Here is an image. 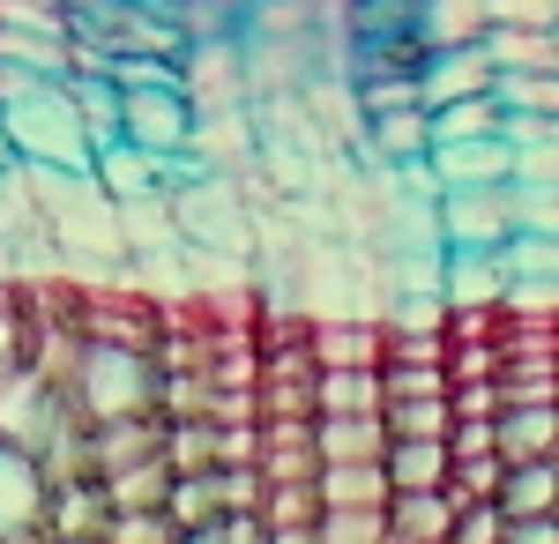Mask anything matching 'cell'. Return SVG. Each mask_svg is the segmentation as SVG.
Instances as JSON below:
<instances>
[{
	"mask_svg": "<svg viewBox=\"0 0 559 544\" xmlns=\"http://www.w3.org/2000/svg\"><path fill=\"white\" fill-rule=\"evenodd\" d=\"M492 448H500V462L559 456V403H508L492 425Z\"/></svg>",
	"mask_w": 559,
	"mask_h": 544,
	"instance_id": "obj_10",
	"label": "cell"
},
{
	"mask_svg": "<svg viewBox=\"0 0 559 544\" xmlns=\"http://www.w3.org/2000/svg\"><path fill=\"white\" fill-rule=\"evenodd\" d=\"M45 507H52V477H45L38 448L0 440V537H31V530H45Z\"/></svg>",
	"mask_w": 559,
	"mask_h": 544,
	"instance_id": "obj_6",
	"label": "cell"
},
{
	"mask_svg": "<svg viewBox=\"0 0 559 544\" xmlns=\"http://www.w3.org/2000/svg\"><path fill=\"white\" fill-rule=\"evenodd\" d=\"M0 165H15V142H8V127H0Z\"/></svg>",
	"mask_w": 559,
	"mask_h": 544,
	"instance_id": "obj_36",
	"label": "cell"
},
{
	"mask_svg": "<svg viewBox=\"0 0 559 544\" xmlns=\"http://www.w3.org/2000/svg\"><path fill=\"white\" fill-rule=\"evenodd\" d=\"M313 537L321 544H388V507H321Z\"/></svg>",
	"mask_w": 559,
	"mask_h": 544,
	"instance_id": "obj_29",
	"label": "cell"
},
{
	"mask_svg": "<svg viewBox=\"0 0 559 544\" xmlns=\"http://www.w3.org/2000/svg\"><path fill=\"white\" fill-rule=\"evenodd\" d=\"M440 292H448V306H485V298H508V261H500V247L440 253Z\"/></svg>",
	"mask_w": 559,
	"mask_h": 544,
	"instance_id": "obj_11",
	"label": "cell"
},
{
	"mask_svg": "<svg viewBox=\"0 0 559 544\" xmlns=\"http://www.w3.org/2000/svg\"><path fill=\"white\" fill-rule=\"evenodd\" d=\"M31 239H45L31 172H23V165H0V247H31Z\"/></svg>",
	"mask_w": 559,
	"mask_h": 544,
	"instance_id": "obj_23",
	"label": "cell"
},
{
	"mask_svg": "<svg viewBox=\"0 0 559 544\" xmlns=\"http://www.w3.org/2000/svg\"><path fill=\"white\" fill-rule=\"evenodd\" d=\"M448 395H388L381 403V425L388 440H432V433H448Z\"/></svg>",
	"mask_w": 559,
	"mask_h": 544,
	"instance_id": "obj_27",
	"label": "cell"
},
{
	"mask_svg": "<svg viewBox=\"0 0 559 544\" xmlns=\"http://www.w3.org/2000/svg\"><path fill=\"white\" fill-rule=\"evenodd\" d=\"M120 134L173 157V150H194L202 134V113H194V90L187 83H150V90H120Z\"/></svg>",
	"mask_w": 559,
	"mask_h": 544,
	"instance_id": "obj_4",
	"label": "cell"
},
{
	"mask_svg": "<svg viewBox=\"0 0 559 544\" xmlns=\"http://www.w3.org/2000/svg\"><path fill=\"white\" fill-rule=\"evenodd\" d=\"M492 90H500V105H508V113L559 120V68H508V75H492Z\"/></svg>",
	"mask_w": 559,
	"mask_h": 544,
	"instance_id": "obj_26",
	"label": "cell"
},
{
	"mask_svg": "<svg viewBox=\"0 0 559 544\" xmlns=\"http://www.w3.org/2000/svg\"><path fill=\"white\" fill-rule=\"evenodd\" d=\"M165 515L179 522V537H210L216 515H224V500H216V470H179Z\"/></svg>",
	"mask_w": 559,
	"mask_h": 544,
	"instance_id": "obj_20",
	"label": "cell"
},
{
	"mask_svg": "<svg viewBox=\"0 0 559 544\" xmlns=\"http://www.w3.org/2000/svg\"><path fill=\"white\" fill-rule=\"evenodd\" d=\"M492 23H530V31H552L559 23V0H485Z\"/></svg>",
	"mask_w": 559,
	"mask_h": 544,
	"instance_id": "obj_34",
	"label": "cell"
},
{
	"mask_svg": "<svg viewBox=\"0 0 559 544\" xmlns=\"http://www.w3.org/2000/svg\"><path fill=\"white\" fill-rule=\"evenodd\" d=\"M418 31H426V45L440 52V45H477L492 31V15H485V0H426V8H418Z\"/></svg>",
	"mask_w": 559,
	"mask_h": 544,
	"instance_id": "obj_24",
	"label": "cell"
},
{
	"mask_svg": "<svg viewBox=\"0 0 559 544\" xmlns=\"http://www.w3.org/2000/svg\"><path fill=\"white\" fill-rule=\"evenodd\" d=\"M418 105V75H358V113H395Z\"/></svg>",
	"mask_w": 559,
	"mask_h": 544,
	"instance_id": "obj_33",
	"label": "cell"
},
{
	"mask_svg": "<svg viewBox=\"0 0 559 544\" xmlns=\"http://www.w3.org/2000/svg\"><path fill=\"white\" fill-rule=\"evenodd\" d=\"M313 456L321 462H381L388 456L381 411H313Z\"/></svg>",
	"mask_w": 559,
	"mask_h": 544,
	"instance_id": "obj_9",
	"label": "cell"
},
{
	"mask_svg": "<svg viewBox=\"0 0 559 544\" xmlns=\"http://www.w3.org/2000/svg\"><path fill=\"white\" fill-rule=\"evenodd\" d=\"M492 52L477 45H440L426 68H418V105H448V97H471V90H492Z\"/></svg>",
	"mask_w": 559,
	"mask_h": 544,
	"instance_id": "obj_8",
	"label": "cell"
},
{
	"mask_svg": "<svg viewBox=\"0 0 559 544\" xmlns=\"http://www.w3.org/2000/svg\"><path fill=\"white\" fill-rule=\"evenodd\" d=\"M426 142H432L426 105H395V113H366V150H373L381 165H411V157H426Z\"/></svg>",
	"mask_w": 559,
	"mask_h": 544,
	"instance_id": "obj_14",
	"label": "cell"
},
{
	"mask_svg": "<svg viewBox=\"0 0 559 544\" xmlns=\"http://www.w3.org/2000/svg\"><path fill=\"white\" fill-rule=\"evenodd\" d=\"M426 120H432V142H448V134H500L508 105H500V90H471V97L426 105Z\"/></svg>",
	"mask_w": 559,
	"mask_h": 544,
	"instance_id": "obj_19",
	"label": "cell"
},
{
	"mask_svg": "<svg viewBox=\"0 0 559 544\" xmlns=\"http://www.w3.org/2000/svg\"><path fill=\"white\" fill-rule=\"evenodd\" d=\"M455 507L448 493H388V544H448Z\"/></svg>",
	"mask_w": 559,
	"mask_h": 544,
	"instance_id": "obj_13",
	"label": "cell"
},
{
	"mask_svg": "<svg viewBox=\"0 0 559 544\" xmlns=\"http://www.w3.org/2000/svg\"><path fill=\"white\" fill-rule=\"evenodd\" d=\"M508 544H559V507L552 515H515L508 522Z\"/></svg>",
	"mask_w": 559,
	"mask_h": 544,
	"instance_id": "obj_35",
	"label": "cell"
},
{
	"mask_svg": "<svg viewBox=\"0 0 559 544\" xmlns=\"http://www.w3.org/2000/svg\"><path fill=\"white\" fill-rule=\"evenodd\" d=\"M448 411H455V418H500V411H508V388H500V374L448 380Z\"/></svg>",
	"mask_w": 559,
	"mask_h": 544,
	"instance_id": "obj_31",
	"label": "cell"
},
{
	"mask_svg": "<svg viewBox=\"0 0 559 544\" xmlns=\"http://www.w3.org/2000/svg\"><path fill=\"white\" fill-rule=\"evenodd\" d=\"M0 127L15 142V165H38V172H90V134L83 113L68 97V75H38L23 97L0 105Z\"/></svg>",
	"mask_w": 559,
	"mask_h": 544,
	"instance_id": "obj_1",
	"label": "cell"
},
{
	"mask_svg": "<svg viewBox=\"0 0 559 544\" xmlns=\"http://www.w3.org/2000/svg\"><path fill=\"white\" fill-rule=\"evenodd\" d=\"M68 97H75V113H83L90 150L120 134V83H112V75H90V68H75V75H68Z\"/></svg>",
	"mask_w": 559,
	"mask_h": 544,
	"instance_id": "obj_25",
	"label": "cell"
},
{
	"mask_svg": "<svg viewBox=\"0 0 559 544\" xmlns=\"http://www.w3.org/2000/svg\"><path fill=\"white\" fill-rule=\"evenodd\" d=\"M426 165L440 187H515V134H448L426 142Z\"/></svg>",
	"mask_w": 559,
	"mask_h": 544,
	"instance_id": "obj_5",
	"label": "cell"
},
{
	"mask_svg": "<svg viewBox=\"0 0 559 544\" xmlns=\"http://www.w3.org/2000/svg\"><path fill=\"white\" fill-rule=\"evenodd\" d=\"M508 537V515H500V500H463L455 507V530H448V544H500Z\"/></svg>",
	"mask_w": 559,
	"mask_h": 544,
	"instance_id": "obj_32",
	"label": "cell"
},
{
	"mask_svg": "<svg viewBox=\"0 0 559 544\" xmlns=\"http://www.w3.org/2000/svg\"><path fill=\"white\" fill-rule=\"evenodd\" d=\"M313 493L321 507H388V470L381 462H321Z\"/></svg>",
	"mask_w": 559,
	"mask_h": 544,
	"instance_id": "obj_17",
	"label": "cell"
},
{
	"mask_svg": "<svg viewBox=\"0 0 559 544\" xmlns=\"http://www.w3.org/2000/svg\"><path fill=\"white\" fill-rule=\"evenodd\" d=\"M313 515H321V493L313 477L299 485H261V537H313Z\"/></svg>",
	"mask_w": 559,
	"mask_h": 544,
	"instance_id": "obj_18",
	"label": "cell"
},
{
	"mask_svg": "<svg viewBox=\"0 0 559 544\" xmlns=\"http://www.w3.org/2000/svg\"><path fill=\"white\" fill-rule=\"evenodd\" d=\"M500 261H508V276H545V284H559V232H515L500 247Z\"/></svg>",
	"mask_w": 559,
	"mask_h": 544,
	"instance_id": "obj_30",
	"label": "cell"
},
{
	"mask_svg": "<svg viewBox=\"0 0 559 544\" xmlns=\"http://www.w3.org/2000/svg\"><path fill=\"white\" fill-rule=\"evenodd\" d=\"M552 68H559V23H552Z\"/></svg>",
	"mask_w": 559,
	"mask_h": 544,
	"instance_id": "obj_37",
	"label": "cell"
},
{
	"mask_svg": "<svg viewBox=\"0 0 559 544\" xmlns=\"http://www.w3.org/2000/svg\"><path fill=\"white\" fill-rule=\"evenodd\" d=\"M500 515L515 522V515H552L559 507V456H537V462H508V477H500Z\"/></svg>",
	"mask_w": 559,
	"mask_h": 544,
	"instance_id": "obj_15",
	"label": "cell"
},
{
	"mask_svg": "<svg viewBox=\"0 0 559 544\" xmlns=\"http://www.w3.org/2000/svg\"><path fill=\"white\" fill-rule=\"evenodd\" d=\"M60 403L83 425L157 411V358H150V351H128V343H83V358H75V374L60 388Z\"/></svg>",
	"mask_w": 559,
	"mask_h": 544,
	"instance_id": "obj_2",
	"label": "cell"
},
{
	"mask_svg": "<svg viewBox=\"0 0 559 544\" xmlns=\"http://www.w3.org/2000/svg\"><path fill=\"white\" fill-rule=\"evenodd\" d=\"M90 179L112 194V210H128V202H157V194H165V157L142 150V142H128V134H112V142L90 150Z\"/></svg>",
	"mask_w": 559,
	"mask_h": 544,
	"instance_id": "obj_7",
	"label": "cell"
},
{
	"mask_svg": "<svg viewBox=\"0 0 559 544\" xmlns=\"http://www.w3.org/2000/svg\"><path fill=\"white\" fill-rule=\"evenodd\" d=\"M173 462H165V448L157 456H142V462H120V470H105L97 485H105V507H165L173 500Z\"/></svg>",
	"mask_w": 559,
	"mask_h": 544,
	"instance_id": "obj_16",
	"label": "cell"
},
{
	"mask_svg": "<svg viewBox=\"0 0 559 544\" xmlns=\"http://www.w3.org/2000/svg\"><path fill=\"white\" fill-rule=\"evenodd\" d=\"M485 52H492V68H500V75H508V68H552V31L492 23V31H485Z\"/></svg>",
	"mask_w": 559,
	"mask_h": 544,
	"instance_id": "obj_28",
	"label": "cell"
},
{
	"mask_svg": "<svg viewBox=\"0 0 559 544\" xmlns=\"http://www.w3.org/2000/svg\"><path fill=\"white\" fill-rule=\"evenodd\" d=\"M432 239H440V253L508 247L515 239V187H440L432 194Z\"/></svg>",
	"mask_w": 559,
	"mask_h": 544,
	"instance_id": "obj_3",
	"label": "cell"
},
{
	"mask_svg": "<svg viewBox=\"0 0 559 544\" xmlns=\"http://www.w3.org/2000/svg\"><path fill=\"white\" fill-rule=\"evenodd\" d=\"M313 411H381L373 366H313Z\"/></svg>",
	"mask_w": 559,
	"mask_h": 544,
	"instance_id": "obj_21",
	"label": "cell"
},
{
	"mask_svg": "<svg viewBox=\"0 0 559 544\" xmlns=\"http://www.w3.org/2000/svg\"><path fill=\"white\" fill-rule=\"evenodd\" d=\"M432 60L426 31L411 23V31H381V38H358V75H418Z\"/></svg>",
	"mask_w": 559,
	"mask_h": 544,
	"instance_id": "obj_22",
	"label": "cell"
},
{
	"mask_svg": "<svg viewBox=\"0 0 559 544\" xmlns=\"http://www.w3.org/2000/svg\"><path fill=\"white\" fill-rule=\"evenodd\" d=\"M388 493H440L448 485V433H432V440H388Z\"/></svg>",
	"mask_w": 559,
	"mask_h": 544,
	"instance_id": "obj_12",
	"label": "cell"
}]
</instances>
